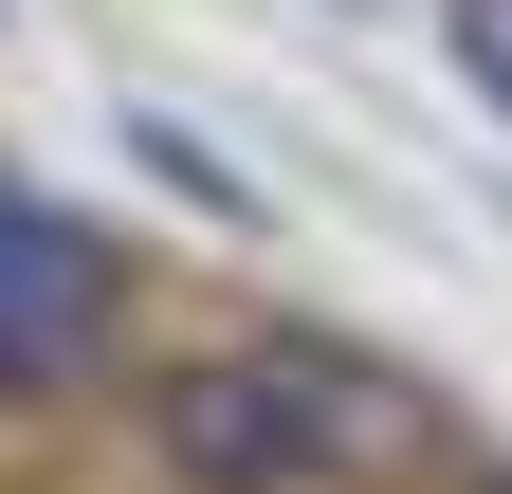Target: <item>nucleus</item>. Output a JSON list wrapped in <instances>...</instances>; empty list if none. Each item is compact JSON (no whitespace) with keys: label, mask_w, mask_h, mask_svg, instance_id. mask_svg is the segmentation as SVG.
Instances as JSON below:
<instances>
[{"label":"nucleus","mask_w":512,"mask_h":494,"mask_svg":"<svg viewBox=\"0 0 512 494\" xmlns=\"http://www.w3.org/2000/svg\"><path fill=\"white\" fill-rule=\"evenodd\" d=\"M147 440H165V476H202V494H311V476H330L311 348L293 366H165V385H147Z\"/></svg>","instance_id":"nucleus-1"},{"label":"nucleus","mask_w":512,"mask_h":494,"mask_svg":"<svg viewBox=\"0 0 512 494\" xmlns=\"http://www.w3.org/2000/svg\"><path fill=\"white\" fill-rule=\"evenodd\" d=\"M110 366V238L0 183V403H74Z\"/></svg>","instance_id":"nucleus-2"}]
</instances>
